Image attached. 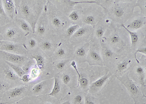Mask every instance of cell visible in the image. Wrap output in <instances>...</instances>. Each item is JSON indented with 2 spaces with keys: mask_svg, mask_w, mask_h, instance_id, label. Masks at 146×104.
Returning <instances> with one entry per match:
<instances>
[{
  "mask_svg": "<svg viewBox=\"0 0 146 104\" xmlns=\"http://www.w3.org/2000/svg\"><path fill=\"white\" fill-rule=\"evenodd\" d=\"M101 14L99 11H88L85 12L82 11V21L84 25H89L95 28L96 25L98 24L101 20Z\"/></svg>",
  "mask_w": 146,
  "mask_h": 104,
  "instance_id": "obj_17",
  "label": "cell"
},
{
  "mask_svg": "<svg viewBox=\"0 0 146 104\" xmlns=\"http://www.w3.org/2000/svg\"><path fill=\"white\" fill-rule=\"evenodd\" d=\"M54 82L53 77L43 80L34 84L30 89L29 96L36 97L40 95H47L51 91L53 87Z\"/></svg>",
  "mask_w": 146,
  "mask_h": 104,
  "instance_id": "obj_11",
  "label": "cell"
},
{
  "mask_svg": "<svg viewBox=\"0 0 146 104\" xmlns=\"http://www.w3.org/2000/svg\"><path fill=\"white\" fill-rule=\"evenodd\" d=\"M62 104H71V103L70 102V101H67L63 102Z\"/></svg>",
  "mask_w": 146,
  "mask_h": 104,
  "instance_id": "obj_49",
  "label": "cell"
},
{
  "mask_svg": "<svg viewBox=\"0 0 146 104\" xmlns=\"http://www.w3.org/2000/svg\"><path fill=\"white\" fill-rule=\"evenodd\" d=\"M90 44V42H89L78 45L76 47L74 51V54L76 57L81 60L85 59L88 55Z\"/></svg>",
  "mask_w": 146,
  "mask_h": 104,
  "instance_id": "obj_24",
  "label": "cell"
},
{
  "mask_svg": "<svg viewBox=\"0 0 146 104\" xmlns=\"http://www.w3.org/2000/svg\"><path fill=\"white\" fill-rule=\"evenodd\" d=\"M5 63V61L0 58V73L1 72V71H2V69Z\"/></svg>",
  "mask_w": 146,
  "mask_h": 104,
  "instance_id": "obj_48",
  "label": "cell"
},
{
  "mask_svg": "<svg viewBox=\"0 0 146 104\" xmlns=\"http://www.w3.org/2000/svg\"><path fill=\"white\" fill-rule=\"evenodd\" d=\"M22 82L25 85H28L30 86V83H31V80L30 78V76L29 74H25L23 75L22 77L21 78ZM31 87V86H30Z\"/></svg>",
  "mask_w": 146,
  "mask_h": 104,
  "instance_id": "obj_43",
  "label": "cell"
},
{
  "mask_svg": "<svg viewBox=\"0 0 146 104\" xmlns=\"http://www.w3.org/2000/svg\"><path fill=\"white\" fill-rule=\"evenodd\" d=\"M136 74L139 77L140 82L143 85H144L145 72L144 69L141 66H138L136 69Z\"/></svg>",
  "mask_w": 146,
  "mask_h": 104,
  "instance_id": "obj_40",
  "label": "cell"
},
{
  "mask_svg": "<svg viewBox=\"0 0 146 104\" xmlns=\"http://www.w3.org/2000/svg\"><path fill=\"white\" fill-rule=\"evenodd\" d=\"M108 27L106 23H105L104 22H101V20L98 22V24L96 25L94 28L95 36L96 39L101 40L103 38Z\"/></svg>",
  "mask_w": 146,
  "mask_h": 104,
  "instance_id": "obj_28",
  "label": "cell"
},
{
  "mask_svg": "<svg viewBox=\"0 0 146 104\" xmlns=\"http://www.w3.org/2000/svg\"><path fill=\"white\" fill-rule=\"evenodd\" d=\"M1 41H0V43H1Z\"/></svg>",
  "mask_w": 146,
  "mask_h": 104,
  "instance_id": "obj_51",
  "label": "cell"
},
{
  "mask_svg": "<svg viewBox=\"0 0 146 104\" xmlns=\"http://www.w3.org/2000/svg\"><path fill=\"white\" fill-rule=\"evenodd\" d=\"M112 75L111 72H107L106 74L96 81L89 86V91L91 93H95L100 90L102 87Z\"/></svg>",
  "mask_w": 146,
  "mask_h": 104,
  "instance_id": "obj_23",
  "label": "cell"
},
{
  "mask_svg": "<svg viewBox=\"0 0 146 104\" xmlns=\"http://www.w3.org/2000/svg\"><path fill=\"white\" fill-rule=\"evenodd\" d=\"M40 39L36 37L35 33H32L26 36L25 42L23 44L27 52L34 51L39 48Z\"/></svg>",
  "mask_w": 146,
  "mask_h": 104,
  "instance_id": "obj_20",
  "label": "cell"
},
{
  "mask_svg": "<svg viewBox=\"0 0 146 104\" xmlns=\"http://www.w3.org/2000/svg\"><path fill=\"white\" fill-rule=\"evenodd\" d=\"M9 89V87L8 86L0 81V98L2 97L3 92H5V91Z\"/></svg>",
  "mask_w": 146,
  "mask_h": 104,
  "instance_id": "obj_45",
  "label": "cell"
},
{
  "mask_svg": "<svg viewBox=\"0 0 146 104\" xmlns=\"http://www.w3.org/2000/svg\"><path fill=\"white\" fill-rule=\"evenodd\" d=\"M135 7H139L141 9V14L145 15L146 14V1H136Z\"/></svg>",
  "mask_w": 146,
  "mask_h": 104,
  "instance_id": "obj_41",
  "label": "cell"
},
{
  "mask_svg": "<svg viewBox=\"0 0 146 104\" xmlns=\"http://www.w3.org/2000/svg\"><path fill=\"white\" fill-rule=\"evenodd\" d=\"M94 30L91 26L84 25L80 27L69 40V42L73 45L83 44L87 42Z\"/></svg>",
  "mask_w": 146,
  "mask_h": 104,
  "instance_id": "obj_12",
  "label": "cell"
},
{
  "mask_svg": "<svg viewBox=\"0 0 146 104\" xmlns=\"http://www.w3.org/2000/svg\"><path fill=\"white\" fill-rule=\"evenodd\" d=\"M146 25V17L144 15L141 14L140 16H136L135 17L132 18L129 24L127 26H125L129 30L135 31H138L140 29L143 28Z\"/></svg>",
  "mask_w": 146,
  "mask_h": 104,
  "instance_id": "obj_19",
  "label": "cell"
},
{
  "mask_svg": "<svg viewBox=\"0 0 146 104\" xmlns=\"http://www.w3.org/2000/svg\"><path fill=\"white\" fill-rule=\"evenodd\" d=\"M82 10L80 9H74L71 12H70L68 18L72 22H80L82 20Z\"/></svg>",
  "mask_w": 146,
  "mask_h": 104,
  "instance_id": "obj_31",
  "label": "cell"
},
{
  "mask_svg": "<svg viewBox=\"0 0 146 104\" xmlns=\"http://www.w3.org/2000/svg\"><path fill=\"white\" fill-rule=\"evenodd\" d=\"M60 80L65 85H69L71 82L72 77L69 73L64 72L60 76Z\"/></svg>",
  "mask_w": 146,
  "mask_h": 104,
  "instance_id": "obj_39",
  "label": "cell"
},
{
  "mask_svg": "<svg viewBox=\"0 0 146 104\" xmlns=\"http://www.w3.org/2000/svg\"><path fill=\"white\" fill-rule=\"evenodd\" d=\"M71 67H73V69H75L76 71V73L78 74V83L79 82V81H80V72L78 71V67H77V65H76V61L74 60L72 61V62L71 63Z\"/></svg>",
  "mask_w": 146,
  "mask_h": 104,
  "instance_id": "obj_46",
  "label": "cell"
},
{
  "mask_svg": "<svg viewBox=\"0 0 146 104\" xmlns=\"http://www.w3.org/2000/svg\"><path fill=\"white\" fill-rule=\"evenodd\" d=\"M139 52V53H141L144 54L146 56V46H143V47H139V48H138L136 50V51L135 52V54H134V55H135V60H136V62L137 63H139V61H138L137 58V54Z\"/></svg>",
  "mask_w": 146,
  "mask_h": 104,
  "instance_id": "obj_42",
  "label": "cell"
},
{
  "mask_svg": "<svg viewBox=\"0 0 146 104\" xmlns=\"http://www.w3.org/2000/svg\"><path fill=\"white\" fill-rule=\"evenodd\" d=\"M50 2L56 7L57 9L62 12L64 15L71 12L74 9V7L77 5L81 3H88L96 4L100 7V5L98 1H73V0H62V1H53L51 0Z\"/></svg>",
  "mask_w": 146,
  "mask_h": 104,
  "instance_id": "obj_10",
  "label": "cell"
},
{
  "mask_svg": "<svg viewBox=\"0 0 146 104\" xmlns=\"http://www.w3.org/2000/svg\"><path fill=\"white\" fill-rule=\"evenodd\" d=\"M0 51L27 56L28 54L27 51L23 45L5 41H1Z\"/></svg>",
  "mask_w": 146,
  "mask_h": 104,
  "instance_id": "obj_14",
  "label": "cell"
},
{
  "mask_svg": "<svg viewBox=\"0 0 146 104\" xmlns=\"http://www.w3.org/2000/svg\"><path fill=\"white\" fill-rule=\"evenodd\" d=\"M0 58L3 60L23 67L29 61L30 59L27 56L10 53L0 51Z\"/></svg>",
  "mask_w": 146,
  "mask_h": 104,
  "instance_id": "obj_15",
  "label": "cell"
},
{
  "mask_svg": "<svg viewBox=\"0 0 146 104\" xmlns=\"http://www.w3.org/2000/svg\"><path fill=\"white\" fill-rule=\"evenodd\" d=\"M11 22L5 11L2 0H0V27H3Z\"/></svg>",
  "mask_w": 146,
  "mask_h": 104,
  "instance_id": "obj_32",
  "label": "cell"
},
{
  "mask_svg": "<svg viewBox=\"0 0 146 104\" xmlns=\"http://www.w3.org/2000/svg\"><path fill=\"white\" fill-rule=\"evenodd\" d=\"M102 52H103L104 56L106 59L113 58V57H114L115 53L111 49H110L109 47H107L106 44H105L104 42L102 43Z\"/></svg>",
  "mask_w": 146,
  "mask_h": 104,
  "instance_id": "obj_35",
  "label": "cell"
},
{
  "mask_svg": "<svg viewBox=\"0 0 146 104\" xmlns=\"http://www.w3.org/2000/svg\"><path fill=\"white\" fill-rule=\"evenodd\" d=\"M69 59H66L60 60L53 61L52 63V67L54 73L56 72L60 73L62 72L63 69L65 68L68 62H69Z\"/></svg>",
  "mask_w": 146,
  "mask_h": 104,
  "instance_id": "obj_29",
  "label": "cell"
},
{
  "mask_svg": "<svg viewBox=\"0 0 146 104\" xmlns=\"http://www.w3.org/2000/svg\"><path fill=\"white\" fill-rule=\"evenodd\" d=\"M44 8L52 34L61 38L65 30L70 26L71 21L50 1H47Z\"/></svg>",
  "mask_w": 146,
  "mask_h": 104,
  "instance_id": "obj_2",
  "label": "cell"
},
{
  "mask_svg": "<svg viewBox=\"0 0 146 104\" xmlns=\"http://www.w3.org/2000/svg\"><path fill=\"white\" fill-rule=\"evenodd\" d=\"M79 24H75L70 25L68 28L65 30L62 35L61 38L62 40L69 41L72 36L74 34L75 32L80 28Z\"/></svg>",
  "mask_w": 146,
  "mask_h": 104,
  "instance_id": "obj_30",
  "label": "cell"
},
{
  "mask_svg": "<svg viewBox=\"0 0 146 104\" xmlns=\"http://www.w3.org/2000/svg\"><path fill=\"white\" fill-rule=\"evenodd\" d=\"M34 33L40 39L48 37L52 34L44 7L42 15L36 22Z\"/></svg>",
  "mask_w": 146,
  "mask_h": 104,
  "instance_id": "obj_9",
  "label": "cell"
},
{
  "mask_svg": "<svg viewBox=\"0 0 146 104\" xmlns=\"http://www.w3.org/2000/svg\"><path fill=\"white\" fill-rule=\"evenodd\" d=\"M31 87L28 85H21L10 88L3 92L0 98V102L5 104L16 102L29 95Z\"/></svg>",
  "mask_w": 146,
  "mask_h": 104,
  "instance_id": "obj_6",
  "label": "cell"
},
{
  "mask_svg": "<svg viewBox=\"0 0 146 104\" xmlns=\"http://www.w3.org/2000/svg\"><path fill=\"white\" fill-rule=\"evenodd\" d=\"M7 63V64L20 77V78L22 77V76L25 75V74H27V73L23 71V69H22V67H21L19 65H16L13 64H12L10 63L7 62L5 61Z\"/></svg>",
  "mask_w": 146,
  "mask_h": 104,
  "instance_id": "obj_36",
  "label": "cell"
},
{
  "mask_svg": "<svg viewBox=\"0 0 146 104\" xmlns=\"http://www.w3.org/2000/svg\"><path fill=\"white\" fill-rule=\"evenodd\" d=\"M16 17L27 21L35 33L36 22L43 12L46 0H14Z\"/></svg>",
  "mask_w": 146,
  "mask_h": 104,
  "instance_id": "obj_1",
  "label": "cell"
},
{
  "mask_svg": "<svg viewBox=\"0 0 146 104\" xmlns=\"http://www.w3.org/2000/svg\"><path fill=\"white\" fill-rule=\"evenodd\" d=\"M84 104H96L94 101L91 99V98L89 97V96H87L86 97L85 99Z\"/></svg>",
  "mask_w": 146,
  "mask_h": 104,
  "instance_id": "obj_47",
  "label": "cell"
},
{
  "mask_svg": "<svg viewBox=\"0 0 146 104\" xmlns=\"http://www.w3.org/2000/svg\"><path fill=\"white\" fill-rule=\"evenodd\" d=\"M16 25L27 35L33 33L31 27L28 23L22 19L16 18L14 21Z\"/></svg>",
  "mask_w": 146,
  "mask_h": 104,
  "instance_id": "obj_27",
  "label": "cell"
},
{
  "mask_svg": "<svg viewBox=\"0 0 146 104\" xmlns=\"http://www.w3.org/2000/svg\"><path fill=\"white\" fill-rule=\"evenodd\" d=\"M119 80L121 81V83L124 85L128 89L130 94L133 97V99L134 97H136L139 93V89L136 84L133 82V81L128 77V76H123L118 77Z\"/></svg>",
  "mask_w": 146,
  "mask_h": 104,
  "instance_id": "obj_22",
  "label": "cell"
},
{
  "mask_svg": "<svg viewBox=\"0 0 146 104\" xmlns=\"http://www.w3.org/2000/svg\"><path fill=\"white\" fill-rule=\"evenodd\" d=\"M0 81L8 86L9 89L21 85H25L22 82L21 78L5 62L0 73Z\"/></svg>",
  "mask_w": 146,
  "mask_h": 104,
  "instance_id": "obj_7",
  "label": "cell"
},
{
  "mask_svg": "<svg viewBox=\"0 0 146 104\" xmlns=\"http://www.w3.org/2000/svg\"><path fill=\"white\" fill-rule=\"evenodd\" d=\"M89 82L88 78L86 76L82 75L80 76L79 82L78 83L77 86L75 87H78L80 86L82 89H83V90H87L89 87Z\"/></svg>",
  "mask_w": 146,
  "mask_h": 104,
  "instance_id": "obj_38",
  "label": "cell"
},
{
  "mask_svg": "<svg viewBox=\"0 0 146 104\" xmlns=\"http://www.w3.org/2000/svg\"><path fill=\"white\" fill-rule=\"evenodd\" d=\"M120 26L122 27L123 29L129 34L131 37L130 38L131 41V48L132 49L136 48V47L138 45V44H139L140 40L142 39V38H141V36H140V35L139 34V33L137 31H132L129 30L128 29H127L124 24H121L120 25Z\"/></svg>",
  "mask_w": 146,
  "mask_h": 104,
  "instance_id": "obj_25",
  "label": "cell"
},
{
  "mask_svg": "<svg viewBox=\"0 0 146 104\" xmlns=\"http://www.w3.org/2000/svg\"><path fill=\"white\" fill-rule=\"evenodd\" d=\"M54 82L53 87L51 91L49 94H47V95L53 97H57L60 95L62 91V84L61 80L58 76H54Z\"/></svg>",
  "mask_w": 146,
  "mask_h": 104,
  "instance_id": "obj_26",
  "label": "cell"
},
{
  "mask_svg": "<svg viewBox=\"0 0 146 104\" xmlns=\"http://www.w3.org/2000/svg\"><path fill=\"white\" fill-rule=\"evenodd\" d=\"M62 40L60 37L52 34L48 37L40 39L39 49L46 55L51 57Z\"/></svg>",
  "mask_w": 146,
  "mask_h": 104,
  "instance_id": "obj_8",
  "label": "cell"
},
{
  "mask_svg": "<svg viewBox=\"0 0 146 104\" xmlns=\"http://www.w3.org/2000/svg\"><path fill=\"white\" fill-rule=\"evenodd\" d=\"M95 44H90L88 53V60L91 65H103V60L99 51V48Z\"/></svg>",
  "mask_w": 146,
  "mask_h": 104,
  "instance_id": "obj_18",
  "label": "cell"
},
{
  "mask_svg": "<svg viewBox=\"0 0 146 104\" xmlns=\"http://www.w3.org/2000/svg\"><path fill=\"white\" fill-rule=\"evenodd\" d=\"M0 104H5V103H3L0 102Z\"/></svg>",
  "mask_w": 146,
  "mask_h": 104,
  "instance_id": "obj_50",
  "label": "cell"
},
{
  "mask_svg": "<svg viewBox=\"0 0 146 104\" xmlns=\"http://www.w3.org/2000/svg\"><path fill=\"white\" fill-rule=\"evenodd\" d=\"M0 41H1V39H0Z\"/></svg>",
  "mask_w": 146,
  "mask_h": 104,
  "instance_id": "obj_52",
  "label": "cell"
},
{
  "mask_svg": "<svg viewBox=\"0 0 146 104\" xmlns=\"http://www.w3.org/2000/svg\"><path fill=\"white\" fill-rule=\"evenodd\" d=\"M68 41L62 40L61 43L51 56L52 61L66 59L70 51H73V47Z\"/></svg>",
  "mask_w": 146,
  "mask_h": 104,
  "instance_id": "obj_16",
  "label": "cell"
},
{
  "mask_svg": "<svg viewBox=\"0 0 146 104\" xmlns=\"http://www.w3.org/2000/svg\"><path fill=\"white\" fill-rule=\"evenodd\" d=\"M135 3L133 1H115L113 5L107 10L108 17L120 25L124 24L133 15Z\"/></svg>",
  "mask_w": 146,
  "mask_h": 104,
  "instance_id": "obj_3",
  "label": "cell"
},
{
  "mask_svg": "<svg viewBox=\"0 0 146 104\" xmlns=\"http://www.w3.org/2000/svg\"><path fill=\"white\" fill-rule=\"evenodd\" d=\"M27 34L19 27L15 22H11L0 27V39L23 45L25 42Z\"/></svg>",
  "mask_w": 146,
  "mask_h": 104,
  "instance_id": "obj_5",
  "label": "cell"
},
{
  "mask_svg": "<svg viewBox=\"0 0 146 104\" xmlns=\"http://www.w3.org/2000/svg\"><path fill=\"white\" fill-rule=\"evenodd\" d=\"M83 96L81 94H76L73 99V104H84Z\"/></svg>",
  "mask_w": 146,
  "mask_h": 104,
  "instance_id": "obj_44",
  "label": "cell"
},
{
  "mask_svg": "<svg viewBox=\"0 0 146 104\" xmlns=\"http://www.w3.org/2000/svg\"><path fill=\"white\" fill-rule=\"evenodd\" d=\"M107 43L113 48L117 49H123L126 45V41H125L124 35L118 29L112 30L106 37Z\"/></svg>",
  "mask_w": 146,
  "mask_h": 104,
  "instance_id": "obj_13",
  "label": "cell"
},
{
  "mask_svg": "<svg viewBox=\"0 0 146 104\" xmlns=\"http://www.w3.org/2000/svg\"><path fill=\"white\" fill-rule=\"evenodd\" d=\"M11 104H38L36 97L27 96Z\"/></svg>",
  "mask_w": 146,
  "mask_h": 104,
  "instance_id": "obj_34",
  "label": "cell"
},
{
  "mask_svg": "<svg viewBox=\"0 0 146 104\" xmlns=\"http://www.w3.org/2000/svg\"><path fill=\"white\" fill-rule=\"evenodd\" d=\"M27 56L35 61L36 65L41 71L39 82L51 78L50 76H52L54 72L52 67L53 61L51 57L44 53L39 48L28 52Z\"/></svg>",
  "mask_w": 146,
  "mask_h": 104,
  "instance_id": "obj_4",
  "label": "cell"
},
{
  "mask_svg": "<svg viewBox=\"0 0 146 104\" xmlns=\"http://www.w3.org/2000/svg\"><path fill=\"white\" fill-rule=\"evenodd\" d=\"M131 62L130 60H125L117 64L116 66V71L119 73H122L126 70L128 66Z\"/></svg>",
  "mask_w": 146,
  "mask_h": 104,
  "instance_id": "obj_37",
  "label": "cell"
},
{
  "mask_svg": "<svg viewBox=\"0 0 146 104\" xmlns=\"http://www.w3.org/2000/svg\"><path fill=\"white\" fill-rule=\"evenodd\" d=\"M3 9L7 17L11 22L16 18V7L14 0H2Z\"/></svg>",
  "mask_w": 146,
  "mask_h": 104,
  "instance_id": "obj_21",
  "label": "cell"
},
{
  "mask_svg": "<svg viewBox=\"0 0 146 104\" xmlns=\"http://www.w3.org/2000/svg\"><path fill=\"white\" fill-rule=\"evenodd\" d=\"M53 97L43 95L36 96V100L38 104H56V101H54Z\"/></svg>",
  "mask_w": 146,
  "mask_h": 104,
  "instance_id": "obj_33",
  "label": "cell"
}]
</instances>
